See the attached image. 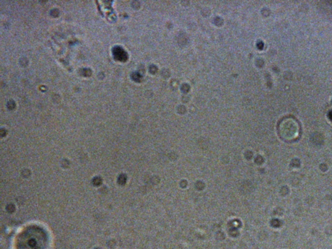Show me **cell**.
I'll list each match as a JSON object with an SVG mask.
<instances>
[{"label":"cell","mask_w":332,"mask_h":249,"mask_svg":"<svg viewBox=\"0 0 332 249\" xmlns=\"http://www.w3.org/2000/svg\"><path fill=\"white\" fill-rule=\"evenodd\" d=\"M300 125L295 118L292 117L284 118L278 125V133L284 141L295 140L300 135Z\"/></svg>","instance_id":"6da1fadb"},{"label":"cell","mask_w":332,"mask_h":249,"mask_svg":"<svg viewBox=\"0 0 332 249\" xmlns=\"http://www.w3.org/2000/svg\"><path fill=\"white\" fill-rule=\"evenodd\" d=\"M112 53H113L114 59L118 61L125 62L128 59L127 52L120 46L114 47L112 50Z\"/></svg>","instance_id":"7a4b0ae2"},{"label":"cell","mask_w":332,"mask_h":249,"mask_svg":"<svg viewBox=\"0 0 332 249\" xmlns=\"http://www.w3.org/2000/svg\"><path fill=\"white\" fill-rule=\"evenodd\" d=\"M131 76L133 80L137 81V82H140V80H141L142 77L139 74L134 73L132 74Z\"/></svg>","instance_id":"3957f363"},{"label":"cell","mask_w":332,"mask_h":249,"mask_svg":"<svg viewBox=\"0 0 332 249\" xmlns=\"http://www.w3.org/2000/svg\"><path fill=\"white\" fill-rule=\"evenodd\" d=\"M90 69H84L83 71V75L85 76H90L91 75Z\"/></svg>","instance_id":"277c9868"}]
</instances>
